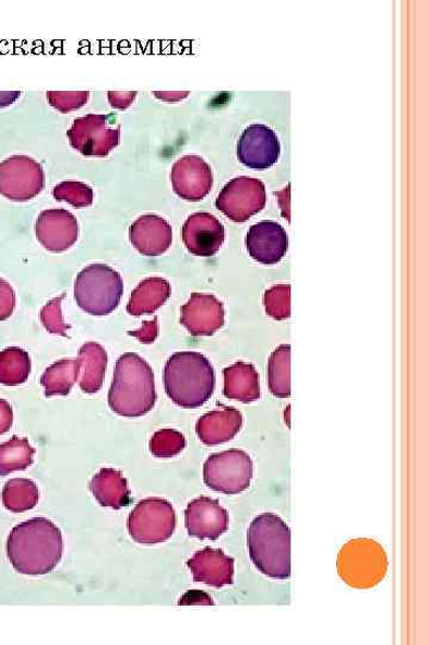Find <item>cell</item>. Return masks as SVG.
Segmentation results:
<instances>
[{
    "label": "cell",
    "instance_id": "6da1fadb",
    "mask_svg": "<svg viewBox=\"0 0 429 645\" xmlns=\"http://www.w3.org/2000/svg\"><path fill=\"white\" fill-rule=\"evenodd\" d=\"M63 539L60 528L46 518L24 521L11 531L7 554L12 566L23 575H47L62 559Z\"/></svg>",
    "mask_w": 429,
    "mask_h": 645
},
{
    "label": "cell",
    "instance_id": "7a4b0ae2",
    "mask_svg": "<svg viewBox=\"0 0 429 645\" xmlns=\"http://www.w3.org/2000/svg\"><path fill=\"white\" fill-rule=\"evenodd\" d=\"M108 402L115 414L127 419L145 417L153 410L157 391L153 370L145 359L127 353L116 361Z\"/></svg>",
    "mask_w": 429,
    "mask_h": 645
},
{
    "label": "cell",
    "instance_id": "3957f363",
    "mask_svg": "<svg viewBox=\"0 0 429 645\" xmlns=\"http://www.w3.org/2000/svg\"><path fill=\"white\" fill-rule=\"evenodd\" d=\"M165 392L180 408L204 406L215 391L216 376L211 361L198 352H179L167 360Z\"/></svg>",
    "mask_w": 429,
    "mask_h": 645
},
{
    "label": "cell",
    "instance_id": "277c9868",
    "mask_svg": "<svg viewBox=\"0 0 429 645\" xmlns=\"http://www.w3.org/2000/svg\"><path fill=\"white\" fill-rule=\"evenodd\" d=\"M247 547L257 570L276 579L291 575V531L277 514L263 513L247 531Z\"/></svg>",
    "mask_w": 429,
    "mask_h": 645
},
{
    "label": "cell",
    "instance_id": "5b68a950",
    "mask_svg": "<svg viewBox=\"0 0 429 645\" xmlns=\"http://www.w3.org/2000/svg\"><path fill=\"white\" fill-rule=\"evenodd\" d=\"M123 290V279L115 269L90 265L76 275L74 300L91 316H108L119 307Z\"/></svg>",
    "mask_w": 429,
    "mask_h": 645
},
{
    "label": "cell",
    "instance_id": "8992f818",
    "mask_svg": "<svg viewBox=\"0 0 429 645\" xmlns=\"http://www.w3.org/2000/svg\"><path fill=\"white\" fill-rule=\"evenodd\" d=\"M386 571V553L371 539L349 541L337 558V572L354 588L367 589L379 585Z\"/></svg>",
    "mask_w": 429,
    "mask_h": 645
},
{
    "label": "cell",
    "instance_id": "52a82bcc",
    "mask_svg": "<svg viewBox=\"0 0 429 645\" xmlns=\"http://www.w3.org/2000/svg\"><path fill=\"white\" fill-rule=\"evenodd\" d=\"M177 527L171 503L158 497L145 499L129 514L128 532L135 543L154 546L170 539Z\"/></svg>",
    "mask_w": 429,
    "mask_h": 645
},
{
    "label": "cell",
    "instance_id": "ba28073f",
    "mask_svg": "<svg viewBox=\"0 0 429 645\" xmlns=\"http://www.w3.org/2000/svg\"><path fill=\"white\" fill-rule=\"evenodd\" d=\"M68 137L83 156L106 157L121 143V126L115 115L88 114L74 120Z\"/></svg>",
    "mask_w": 429,
    "mask_h": 645
},
{
    "label": "cell",
    "instance_id": "9c48e42d",
    "mask_svg": "<svg viewBox=\"0 0 429 645\" xmlns=\"http://www.w3.org/2000/svg\"><path fill=\"white\" fill-rule=\"evenodd\" d=\"M205 485L225 495H238L249 489L253 479V461L240 449L212 455L203 468Z\"/></svg>",
    "mask_w": 429,
    "mask_h": 645
},
{
    "label": "cell",
    "instance_id": "30bf717a",
    "mask_svg": "<svg viewBox=\"0 0 429 645\" xmlns=\"http://www.w3.org/2000/svg\"><path fill=\"white\" fill-rule=\"evenodd\" d=\"M46 185L44 166L29 156H11L0 162V196L27 202L40 196Z\"/></svg>",
    "mask_w": 429,
    "mask_h": 645
},
{
    "label": "cell",
    "instance_id": "8fae6325",
    "mask_svg": "<svg viewBox=\"0 0 429 645\" xmlns=\"http://www.w3.org/2000/svg\"><path fill=\"white\" fill-rule=\"evenodd\" d=\"M267 194L262 180L240 176L229 180L216 199V209L234 223H246L265 209Z\"/></svg>",
    "mask_w": 429,
    "mask_h": 645
},
{
    "label": "cell",
    "instance_id": "7c38bea8",
    "mask_svg": "<svg viewBox=\"0 0 429 645\" xmlns=\"http://www.w3.org/2000/svg\"><path fill=\"white\" fill-rule=\"evenodd\" d=\"M237 154L240 163L250 169H269L281 156L278 137L265 125H252L241 134Z\"/></svg>",
    "mask_w": 429,
    "mask_h": 645
},
{
    "label": "cell",
    "instance_id": "4fadbf2b",
    "mask_svg": "<svg viewBox=\"0 0 429 645\" xmlns=\"http://www.w3.org/2000/svg\"><path fill=\"white\" fill-rule=\"evenodd\" d=\"M171 184L180 199L199 202L210 196L214 186L212 167L200 156H184L172 166Z\"/></svg>",
    "mask_w": 429,
    "mask_h": 645
},
{
    "label": "cell",
    "instance_id": "5bb4252c",
    "mask_svg": "<svg viewBox=\"0 0 429 645\" xmlns=\"http://www.w3.org/2000/svg\"><path fill=\"white\" fill-rule=\"evenodd\" d=\"M35 235L46 250L64 253L71 249L80 237V224L67 210H46L36 219Z\"/></svg>",
    "mask_w": 429,
    "mask_h": 645
},
{
    "label": "cell",
    "instance_id": "9a60e30c",
    "mask_svg": "<svg viewBox=\"0 0 429 645\" xmlns=\"http://www.w3.org/2000/svg\"><path fill=\"white\" fill-rule=\"evenodd\" d=\"M180 314L181 325L192 337H212L225 326V306L213 294H191Z\"/></svg>",
    "mask_w": 429,
    "mask_h": 645
},
{
    "label": "cell",
    "instance_id": "2e32d148",
    "mask_svg": "<svg viewBox=\"0 0 429 645\" xmlns=\"http://www.w3.org/2000/svg\"><path fill=\"white\" fill-rule=\"evenodd\" d=\"M181 237L189 253L200 257H212L223 247L226 231L216 216L200 212L190 215L181 230Z\"/></svg>",
    "mask_w": 429,
    "mask_h": 645
},
{
    "label": "cell",
    "instance_id": "e0dca14e",
    "mask_svg": "<svg viewBox=\"0 0 429 645\" xmlns=\"http://www.w3.org/2000/svg\"><path fill=\"white\" fill-rule=\"evenodd\" d=\"M246 247L258 263L277 265L288 253L289 238L282 225L275 222H260L250 227Z\"/></svg>",
    "mask_w": 429,
    "mask_h": 645
},
{
    "label": "cell",
    "instance_id": "ac0fdd59",
    "mask_svg": "<svg viewBox=\"0 0 429 645\" xmlns=\"http://www.w3.org/2000/svg\"><path fill=\"white\" fill-rule=\"evenodd\" d=\"M229 516L217 500L200 497L189 503L186 511V527L189 536L217 540L228 530Z\"/></svg>",
    "mask_w": 429,
    "mask_h": 645
},
{
    "label": "cell",
    "instance_id": "d6986e66",
    "mask_svg": "<svg viewBox=\"0 0 429 645\" xmlns=\"http://www.w3.org/2000/svg\"><path fill=\"white\" fill-rule=\"evenodd\" d=\"M129 239L141 255L157 257L170 249L174 241L172 226L160 215H141L130 225Z\"/></svg>",
    "mask_w": 429,
    "mask_h": 645
},
{
    "label": "cell",
    "instance_id": "ffe728a7",
    "mask_svg": "<svg viewBox=\"0 0 429 645\" xmlns=\"http://www.w3.org/2000/svg\"><path fill=\"white\" fill-rule=\"evenodd\" d=\"M194 583L221 588L233 585L234 559L227 556L223 550L204 549L198 551L188 561Z\"/></svg>",
    "mask_w": 429,
    "mask_h": 645
},
{
    "label": "cell",
    "instance_id": "44dd1931",
    "mask_svg": "<svg viewBox=\"0 0 429 645\" xmlns=\"http://www.w3.org/2000/svg\"><path fill=\"white\" fill-rule=\"evenodd\" d=\"M243 418L236 408L225 407L207 412L196 424L200 441L206 446H216L233 441L242 429Z\"/></svg>",
    "mask_w": 429,
    "mask_h": 645
},
{
    "label": "cell",
    "instance_id": "7402d4cb",
    "mask_svg": "<svg viewBox=\"0 0 429 645\" xmlns=\"http://www.w3.org/2000/svg\"><path fill=\"white\" fill-rule=\"evenodd\" d=\"M91 493L102 507L121 509L129 506L130 489L121 471L102 469L90 483Z\"/></svg>",
    "mask_w": 429,
    "mask_h": 645
},
{
    "label": "cell",
    "instance_id": "603a6c76",
    "mask_svg": "<svg viewBox=\"0 0 429 645\" xmlns=\"http://www.w3.org/2000/svg\"><path fill=\"white\" fill-rule=\"evenodd\" d=\"M224 395L245 404L260 398V377L251 364L237 363L224 370Z\"/></svg>",
    "mask_w": 429,
    "mask_h": 645
},
{
    "label": "cell",
    "instance_id": "cb8c5ba5",
    "mask_svg": "<svg viewBox=\"0 0 429 645\" xmlns=\"http://www.w3.org/2000/svg\"><path fill=\"white\" fill-rule=\"evenodd\" d=\"M171 296L170 282L163 278H147L130 295L127 312L130 316L152 315Z\"/></svg>",
    "mask_w": 429,
    "mask_h": 645
},
{
    "label": "cell",
    "instance_id": "d4e9b609",
    "mask_svg": "<svg viewBox=\"0 0 429 645\" xmlns=\"http://www.w3.org/2000/svg\"><path fill=\"white\" fill-rule=\"evenodd\" d=\"M80 386L83 392L94 395L102 389L108 368V353L96 342L85 343L80 351Z\"/></svg>",
    "mask_w": 429,
    "mask_h": 645
},
{
    "label": "cell",
    "instance_id": "484cf974",
    "mask_svg": "<svg viewBox=\"0 0 429 645\" xmlns=\"http://www.w3.org/2000/svg\"><path fill=\"white\" fill-rule=\"evenodd\" d=\"M81 361L78 359H64L57 361L46 370L41 377V385L46 397L68 396L72 387L80 379Z\"/></svg>",
    "mask_w": 429,
    "mask_h": 645
},
{
    "label": "cell",
    "instance_id": "4316f807",
    "mask_svg": "<svg viewBox=\"0 0 429 645\" xmlns=\"http://www.w3.org/2000/svg\"><path fill=\"white\" fill-rule=\"evenodd\" d=\"M267 382L270 392L277 398L291 395V348L283 344L269 359Z\"/></svg>",
    "mask_w": 429,
    "mask_h": 645
},
{
    "label": "cell",
    "instance_id": "83f0119b",
    "mask_svg": "<svg viewBox=\"0 0 429 645\" xmlns=\"http://www.w3.org/2000/svg\"><path fill=\"white\" fill-rule=\"evenodd\" d=\"M35 454L28 438L12 436L9 442L0 444V476L27 470L34 462Z\"/></svg>",
    "mask_w": 429,
    "mask_h": 645
},
{
    "label": "cell",
    "instance_id": "f1b7e54d",
    "mask_svg": "<svg viewBox=\"0 0 429 645\" xmlns=\"http://www.w3.org/2000/svg\"><path fill=\"white\" fill-rule=\"evenodd\" d=\"M32 359L20 347H9L0 352V384L19 386L29 379Z\"/></svg>",
    "mask_w": 429,
    "mask_h": 645
},
{
    "label": "cell",
    "instance_id": "f546056e",
    "mask_svg": "<svg viewBox=\"0 0 429 645\" xmlns=\"http://www.w3.org/2000/svg\"><path fill=\"white\" fill-rule=\"evenodd\" d=\"M3 505L12 513H24L36 507L40 500V489L28 479H14L3 488Z\"/></svg>",
    "mask_w": 429,
    "mask_h": 645
},
{
    "label": "cell",
    "instance_id": "4dcf8cb0",
    "mask_svg": "<svg viewBox=\"0 0 429 645\" xmlns=\"http://www.w3.org/2000/svg\"><path fill=\"white\" fill-rule=\"evenodd\" d=\"M187 447L183 434L171 429L155 432L150 442V450L157 458H174Z\"/></svg>",
    "mask_w": 429,
    "mask_h": 645
},
{
    "label": "cell",
    "instance_id": "1f68e13d",
    "mask_svg": "<svg viewBox=\"0 0 429 645\" xmlns=\"http://www.w3.org/2000/svg\"><path fill=\"white\" fill-rule=\"evenodd\" d=\"M57 201L68 202L75 209L88 208L94 203V189L78 180H64L53 189Z\"/></svg>",
    "mask_w": 429,
    "mask_h": 645
},
{
    "label": "cell",
    "instance_id": "d6a6232c",
    "mask_svg": "<svg viewBox=\"0 0 429 645\" xmlns=\"http://www.w3.org/2000/svg\"><path fill=\"white\" fill-rule=\"evenodd\" d=\"M264 306L266 314L276 320H285L291 316V288L289 285L273 286L265 292Z\"/></svg>",
    "mask_w": 429,
    "mask_h": 645
},
{
    "label": "cell",
    "instance_id": "836d02e7",
    "mask_svg": "<svg viewBox=\"0 0 429 645\" xmlns=\"http://www.w3.org/2000/svg\"><path fill=\"white\" fill-rule=\"evenodd\" d=\"M64 298V294L53 301L48 302L41 309V321L45 329L50 333L61 335V337L68 338V331L70 326L63 320L61 303Z\"/></svg>",
    "mask_w": 429,
    "mask_h": 645
},
{
    "label": "cell",
    "instance_id": "e575fe53",
    "mask_svg": "<svg viewBox=\"0 0 429 645\" xmlns=\"http://www.w3.org/2000/svg\"><path fill=\"white\" fill-rule=\"evenodd\" d=\"M90 98L88 92H48L49 105L61 113L83 108Z\"/></svg>",
    "mask_w": 429,
    "mask_h": 645
},
{
    "label": "cell",
    "instance_id": "d590c367",
    "mask_svg": "<svg viewBox=\"0 0 429 645\" xmlns=\"http://www.w3.org/2000/svg\"><path fill=\"white\" fill-rule=\"evenodd\" d=\"M16 308V293L10 283L0 278V321L9 319Z\"/></svg>",
    "mask_w": 429,
    "mask_h": 645
},
{
    "label": "cell",
    "instance_id": "8d00e7d4",
    "mask_svg": "<svg viewBox=\"0 0 429 645\" xmlns=\"http://www.w3.org/2000/svg\"><path fill=\"white\" fill-rule=\"evenodd\" d=\"M128 333L143 344H151L159 337L158 318L155 317L153 320L145 321L140 330L129 331Z\"/></svg>",
    "mask_w": 429,
    "mask_h": 645
},
{
    "label": "cell",
    "instance_id": "74e56055",
    "mask_svg": "<svg viewBox=\"0 0 429 645\" xmlns=\"http://www.w3.org/2000/svg\"><path fill=\"white\" fill-rule=\"evenodd\" d=\"M136 95H138V93H135V92H130V93L110 92V93H108V98L110 102V106L114 109L124 110V109H128L129 107H132L133 103L136 99Z\"/></svg>",
    "mask_w": 429,
    "mask_h": 645
},
{
    "label": "cell",
    "instance_id": "f35d334b",
    "mask_svg": "<svg viewBox=\"0 0 429 645\" xmlns=\"http://www.w3.org/2000/svg\"><path fill=\"white\" fill-rule=\"evenodd\" d=\"M14 424V410L5 399L0 398V435L7 434Z\"/></svg>",
    "mask_w": 429,
    "mask_h": 645
},
{
    "label": "cell",
    "instance_id": "ab89813d",
    "mask_svg": "<svg viewBox=\"0 0 429 645\" xmlns=\"http://www.w3.org/2000/svg\"><path fill=\"white\" fill-rule=\"evenodd\" d=\"M179 605H214L213 599L201 590H190L187 595L180 599Z\"/></svg>",
    "mask_w": 429,
    "mask_h": 645
},
{
    "label": "cell",
    "instance_id": "60d3db41",
    "mask_svg": "<svg viewBox=\"0 0 429 645\" xmlns=\"http://www.w3.org/2000/svg\"><path fill=\"white\" fill-rule=\"evenodd\" d=\"M21 94V92H0V109L14 105Z\"/></svg>",
    "mask_w": 429,
    "mask_h": 645
},
{
    "label": "cell",
    "instance_id": "b9f144b4",
    "mask_svg": "<svg viewBox=\"0 0 429 645\" xmlns=\"http://www.w3.org/2000/svg\"><path fill=\"white\" fill-rule=\"evenodd\" d=\"M155 97L166 101V102H178L189 96L190 93H153Z\"/></svg>",
    "mask_w": 429,
    "mask_h": 645
}]
</instances>
